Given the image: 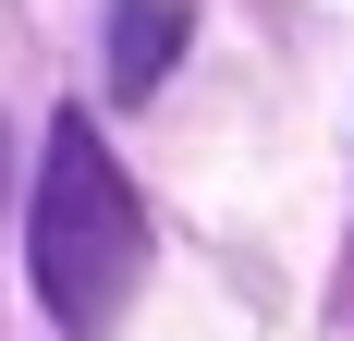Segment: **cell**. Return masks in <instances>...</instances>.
I'll use <instances>...</instances> for the list:
<instances>
[{
	"label": "cell",
	"instance_id": "3",
	"mask_svg": "<svg viewBox=\"0 0 354 341\" xmlns=\"http://www.w3.org/2000/svg\"><path fill=\"white\" fill-rule=\"evenodd\" d=\"M0 183H12V135H0Z\"/></svg>",
	"mask_w": 354,
	"mask_h": 341
},
{
	"label": "cell",
	"instance_id": "2",
	"mask_svg": "<svg viewBox=\"0 0 354 341\" xmlns=\"http://www.w3.org/2000/svg\"><path fill=\"white\" fill-rule=\"evenodd\" d=\"M183 25H196L183 0H110V86H122V98H147V86L183 61Z\"/></svg>",
	"mask_w": 354,
	"mask_h": 341
},
{
	"label": "cell",
	"instance_id": "1",
	"mask_svg": "<svg viewBox=\"0 0 354 341\" xmlns=\"http://www.w3.org/2000/svg\"><path fill=\"white\" fill-rule=\"evenodd\" d=\"M37 305L62 317L73 341H98L110 317L135 305L147 280V207L135 183H122V159L98 146V122L86 110H62L49 122V159H37Z\"/></svg>",
	"mask_w": 354,
	"mask_h": 341
}]
</instances>
